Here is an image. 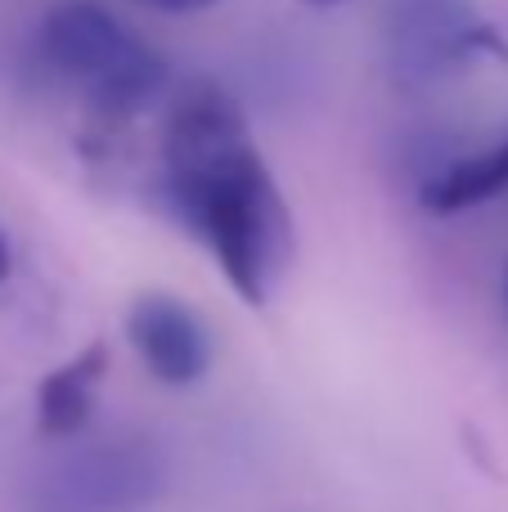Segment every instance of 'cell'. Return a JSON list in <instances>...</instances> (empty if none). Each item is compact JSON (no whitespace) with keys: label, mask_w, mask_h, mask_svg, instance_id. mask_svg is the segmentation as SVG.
<instances>
[{"label":"cell","mask_w":508,"mask_h":512,"mask_svg":"<svg viewBox=\"0 0 508 512\" xmlns=\"http://www.w3.org/2000/svg\"><path fill=\"white\" fill-rule=\"evenodd\" d=\"M162 171L171 207L207 243L230 288L248 306H266L293 261V216L230 90L207 77L176 90Z\"/></svg>","instance_id":"6da1fadb"},{"label":"cell","mask_w":508,"mask_h":512,"mask_svg":"<svg viewBox=\"0 0 508 512\" xmlns=\"http://www.w3.org/2000/svg\"><path fill=\"white\" fill-rule=\"evenodd\" d=\"M36 45H41L45 68L59 81H68L86 99L90 113H99L104 122L149 113L171 81L167 59L99 0L50 5Z\"/></svg>","instance_id":"7a4b0ae2"},{"label":"cell","mask_w":508,"mask_h":512,"mask_svg":"<svg viewBox=\"0 0 508 512\" xmlns=\"http://www.w3.org/2000/svg\"><path fill=\"white\" fill-rule=\"evenodd\" d=\"M383 45L387 68L405 90L432 86L482 54L508 59L504 36L468 0H396L387 9Z\"/></svg>","instance_id":"3957f363"},{"label":"cell","mask_w":508,"mask_h":512,"mask_svg":"<svg viewBox=\"0 0 508 512\" xmlns=\"http://www.w3.org/2000/svg\"><path fill=\"white\" fill-rule=\"evenodd\" d=\"M126 342L144 369L167 387H194L212 369V337L203 319L171 292H140L126 310Z\"/></svg>","instance_id":"277c9868"},{"label":"cell","mask_w":508,"mask_h":512,"mask_svg":"<svg viewBox=\"0 0 508 512\" xmlns=\"http://www.w3.org/2000/svg\"><path fill=\"white\" fill-rule=\"evenodd\" d=\"M104 373H108V342H90L68 364L45 373L41 387H36V427H41V436H50V441L77 436L95 414Z\"/></svg>","instance_id":"5b68a950"},{"label":"cell","mask_w":508,"mask_h":512,"mask_svg":"<svg viewBox=\"0 0 508 512\" xmlns=\"http://www.w3.org/2000/svg\"><path fill=\"white\" fill-rule=\"evenodd\" d=\"M508 189V140L491 149L473 153V158H455L423 180L419 203L428 216H459L477 203H491Z\"/></svg>","instance_id":"8992f818"},{"label":"cell","mask_w":508,"mask_h":512,"mask_svg":"<svg viewBox=\"0 0 508 512\" xmlns=\"http://www.w3.org/2000/svg\"><path fill=\"white\" fill-rule=\"evenodd\" d=\"M149 9H162V14H198V9H212L216 0H140Z\"/></svg>","instance_id":"52a82bcc"},{"label":"cell","mask_w":508,"mask_h":512,"mask_svg":"<svg viewBox=\"0 0 508 512\" xmlns=\"http://www.w3.org/2000/svg\"><path fill=\"white\" fill-rule=\"evenodd\" d=\"M9 279V243H5V230H0V283Z\"/></svg>","instance_id":"ba28073f"},{"label":"cell","mask_w":508,"mask_h":512,"mask_svg":"<svg viewBox=\"0 0 508 512\" xmlns=\"http://www.w3.org/2000/svg\"><path fill=\"white\" fill-rule=\"evenodd\" d=\"M306 5H338V0H306Z\"/></svg>","instance_id":"9c48e42d"},{"label":"cell","mask_w":508,"mask_h":512,"mask_svg":"<svg viewBox=\"0 0 508 512\" xmlns=\"http://www.w3.org/2000/svg\"><path fill=\"white\" fill-rule=\"evenodd\" d=\"M504 301H508V274H504Z\"/></svg>","instance_id":"30bf717a"}]
</instances>
